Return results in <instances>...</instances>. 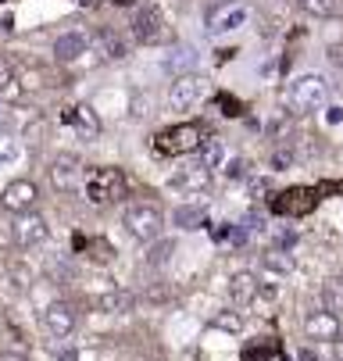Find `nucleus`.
I'll return each instance as SVG.
<instances>
[{
  "mask_svg": "<svg viewBox=\"0 0 343 361\" xmlns=\"http://www.w3.org/2000/svg\"><path fill=\"white\" fill-rule=\"evenodd\" d=\"M122 226H125V233H129L136 243H154V240H161V233H165V215H161L158 204L136 200V204H129V208L122 212Z\"/></svg>",
  "mask_w": 343,
  "mask_h": 361,
  "instance_id": "nucleus-1",
  "label": "nucleus"
},
{
  "mask_svg": "<svg viewBox=\"0 0 343 361\" xmlns=\"http://www.w3.org/2000/svg\"><path fill=\"white\" fill-rule=\"evenodd\" d=\"M286 100H289V108L297 111V115L322 111V108L329 104V79H325V75H315V72H308V75H301V79H293Z\"/></svg>",
  "mask_w": 343,
  "mask_h": 361,
  "instance_id": "nucleus-2",
  "label": "nucleus"
},
{
  "mask_svg": "<svg viewBox=\"0 0 343 361\" xmlns=\"http://www.w3.org/2000/svg\"><path fill=\"white\" fill-rule=\"evenodd\" d=\"M86 200L89 204H111V200H125L129 183L118 169H89L86 172Z\"/></svg>",
  "mask_w": 343,
  "mask_h": 361,
  "instance_id": "nucleus-3",
  "label": "nucleus"
},
{
  "mask_svg": "<svg viewBox=\"0 0 343 361\" xmlns=\"http://www.w3.org/2000/svg\"><path fill=\"white\" fill-rule=\"evenodd\" d=\"M208 93H211V82H208L204 75H197V72H189V75H179V79L172 82L168 104H172L175 111H193Z\"/></svg>",
  "mask_w": 343,
  "mask_h": 361,
  "instance_id": "nucleus-4",
  "label": "nucleus"
},
{
  "mask_svg": "<svg viewBox=\"0 0 343 361\" xmlns=\"http://www.w3.org/2000/svg\"><path fill=\"white\" fill-rule=\"evenodd\" d=\"M168 190L179 193V197H201V193L211 190V172H208L201 161L179 165V169L168 176Z\"/></svg>",
  "mask_w": 343,
  "mask_h": 361,
  "instance_id": "nucleus-5",
  "label": "nucleus"
},
{
  "mask_svg": "<svg viewBox=\"0 0 343 361\" xmlns=\"http://www.w3.org/2000/svg\"><path fill=\"white\" fill-rule=\"evenodd\" d=\"M315 204H318V190H311V186H289V190L272 197V212L289 215V219H304V215L315 212Z\"/></svg>",
  "mask_w": 343,
  "mask_h": 361,
  "instance_id": "nucleus-6",
  "label": "nucleus"
},
{
  "mask_svg": "<svg viewBox=\"0 0 343 361\" xmlns=\"http://www.w3.org/2000/svg\"><path fill=\"white\" fill-rule=\"evenodd\" d=\"M201 147V129L193 122H182V126H172V129H161L154 136V150L158 154H189Z\"/></svg>",
  "mask_w": 343,
  "mask_h": 361,
  "instance_id": "nucleus-7",
  "label": "nucleus"
},
{
  "mask_svg": "<svg viewBox=\"0 0 343 361\" xmlns=\"http://www.w3.org/2000/svg\"><path fill=\"white\" fill-rule=\"evenodd\" d=\"M51 186L58 193H79L86 186V172H82L79 158H72V154H58V158L51 161Z\"/></svg>",
  "mask_w": 343,
  "mask_h": 361,
  "instance_id": "nucleus-8",
  "label": "nucleus"
},
{
  "mask_svg": "<svg viewBox=\"0 0 343 361\" xmlns=\"http://www.w3.org/2000/svg\"><path fill=\"white\" fill-rule=\"evenodd\" d=\"M11 240H15L22 250H32V247H39V243H46V240H51V226H46V219H43V215H36V212L15 215Z\"/></svg>",
  "mask_w": 343,
  "mask_h": 361,
  "instance_id": "nucleus-9",
  "label": "nucleus"
},
{
  "mask_svg": "<svg viewBox=\"0 0 343 361\" xmlns=\"http://www.w3.org/2000/svg\"><path fill=\"white\" fill-rule=\"evenodd\" d=\"M132 36H136L143 47H154V43H161V39L168 36V25H165L161 8H154V4H143V8L136 11V18H132Z\"/></svg>",
  "mask_w": 343,
  "mask_h": 361,
  "instance_id": "nucleus-10",
  "label": "nucleus"
},
{
  "mask_svg": "<svg viewBox=\"0 0 343 361\" xmlns=\"http://www.w3.org/2000/svg\"><path fill=\"white\" fill-rule=\"evenodd\" d=\"M36 200H39V190L32 179H15L4 186V193H0V208H8L15 215H25L36 208Z\"/></svg>",
  "mask_w": 343,
  "mask_h": 361,
  "instance_id": "nucleus-11",
  "label": "nucleus"
},
{
  "mask_svg": "<svg viewBox=\"0 0 343 361\" xmlns=\"http://www.w3.org/2000/svg\"><path fill=\"white\" fill-rule=\"evenodd\" d=\"M43 326H46V333H51V336L65 340V336L75 333L79 315H75V307H72V304H65V300H51V304L43 307Z\"/></svg>",
  "mask_w": 343,
  "mask_h": 361,
  "instance_id": "nucleus-12",
  "label": "nucleus"
},
{
  "mask_svg": "<svg viewBox=\"0 0 343 361\" xmlns=\"http://www.w3.org/2000/svg\"><path fill=\"white\" fill-rule=\"evenodd\" d=\"M251 22V8L247 4H225L211 15V25H208V36H229L236 29H243Z\"/></svg>",
  "mask_w": 343,
  "mask_h": 361,
  "instance_id": "nucleus-13",
  "label": "nucleus"
},
{
  "mask_svg": "<svg viewBox=\"0 0 343 361\" xmlns=\"http://www.w3.org/2000/svg\"><path fill=\"white\" fill-rule=\"evenodd\" d=\"M304 333H308V340H315V343H332V340H339L343 322H339L332 312H311V315L304 319Z\"/></svg>",
  "mask_w": 343,
  "mask_h": 361,
  "instance_id": "nucleus-14",
  "label": "nucleus"
},
{
  "mask_svg": "<svg viewBox=\"0 0 343 361\" xmlns=\"http://www.w3.org/2000/svg\"><path fill=\"white\" fill-rule=\"evenodd\" d=\"M89 50V36L86 32H79V29H72V32H61L58 39H54V58L61 61V65H72V61H79L82 54Z\"/></svg>",
  "mask_w": 343,
  "mask_h": 361,
  "instance_id": "nucleus-15",
  "label": "nucleus"
},
{
  "mask_svg": "<svg viewBox=\"0 0 343 361\" xmlns=\"http://www.w3.org/2000/svg\"><path fill=\"white\" fill-rule=\"evenodd\" d=\"M197 61H201V54L193 47H172L168 54H161V72L179 79V75H189L197 68Z\"/></svg>",
  "mask_w": 343,
  "mask_h": 361,
  "instance_id": "nucleus-16",
  "label": "nucleus"
},
{
  "mask_svg": "<svg viewBox=\"0 0 343 361\" xmlns=\"http://www.w3.org/2000/svg\"><path fill=\"white\" fill-rule=\"evenodd\" d=\"M93 307H96V312H104V315H129L132 307H136V297H132L129 290L111 286V290H104V293L93 297Z\"/></svg>",
  "mask_w": 343,
  "mask_h": 361,
  "instance_id": "nucleus-17",
  "label": "nucleus"
},
{
  "mask_svg": "<svg viewBox=\"0 0 343 361\" xmlns=\"http://www.w3.org/2000/svg\"><path fill=\"white\" fill-rule=\"evenodd\" d=\"M65 122H68L82 140H96V136H101V118H96V111H93L89 104L68 108V111H65Z\"/></svg>",
  "mask_w": 343,
  "mask_h": 361,
  "instance_id": "nucleus-18",
  "label": "nucleus"
},
{
  "mask_svg": "<svg viewBox=\"0 0 343 361\" xmlns=\"http://www.w3.org/2000/svg\"><path fill=\"white\" fill-rule=\"evenodd\" d=\"M229 300H232L236 307L254 304V300H258V276H254V272H236V276L229 279Z\"/></svg>",
  "mask_w": 343,
  "mask_h": 361,
  "instance_id": "nucleus-19",
  "label": "nucleus"
},
{
  "mask_svg": "<svg viewBox=\"0 0 343 361\" xmlns=\"http://www.w3.org/2000/svg\"><path fill=\"white\" fill-rule=\"evenodd\" d=\"M172 226L182 229V233L208 229V208H204V204H179V208L172 212Z\"/></svg>",
  "mask_w": 343,
  "mask_h": 361,
  "instance_id": "nucleus-20",
  "label": "nucleus"
},
{
  "mask_svg": "<svg viewBox=\"0 0 343 361\" xmlns=\"http://www.w3.org/2000/svg\"><path fill=\"white\" fill-rule=\"evenodd\" d=\"M197 161H201L208 172H215V169H225V161H229L225 143H222L218 136H208V140H201V147H197Z\"/></svg>",
  "mask_w": 343,
  "mask_h": 361,
  "instance_id": "nucleus-21",
  "label": "nucleus"
},
{
  "mask_svg": "<svg viewBox=\"0 0 343 361\" xmlns=\"http://www.w3.org/2000/svg\"><path fill=\"white\" fill-rule=\"evenodd\" d=\"M293 272V257L286 254V250H265V257H261V276H279V279H286Z\"/></svg>",
  "mask_w": 343,
  "mask_h": 361,
  "instance_id": "nucleus-22",
  "label": "nucleus"
},
{
  "mask_svg": "<svg viewBox=\"0 0 343 361\" xmlns=\"http://www.w3.org/2000/svg\"><path fill=\"white\" fill-rule=\"evenodd\" d=\"M172 254H175V240H154V247L143 254V265L146 269H165L168 262H172Z\"/></svg>",
  "mask_w": 343,
  "mask_h": 361,
  "instance_id": "nucleus-23",
  "label": "nucleus"
},
{
  "mask_svg": "<svg viewBox=\"0 0 343 361\" xmlns=\"http://www.w3.org/2000/svg\"><path fill=\"white\" fill-rule=\"evenodd\" d=\"M75 243L86 250V257H89L93 265H108L111 257H115V247H111L108 240H101V236H96V240H82V236H79Z\"/></svg>",
  "mask_w": 343,
  "mask_h": 361,
  "instance_id": "nucleus-24",
  "label": "nucleus"
},
{
  "mask_svg": "<svg viewBox=\"0 0 343 361\" xmlns=\"http://www.w3.org/2000/svg\"><path fill=\"white\" fill-rule=\"evenodd\" d=\"M325 307L343 322V276H336V279L325 283Z\"/></svg>",
  "mask_w": 343,
  "mask_h": 361,
  "instance_id": "nucleus-25",
  "label": "nucleus"
},
{
  "mask_svg": "<svg viewBox=\"0 0 343 361\" xmlns=\"http://www.w3.org/2000/svg\"><path fill=\"white\" fill-rule=\"evenodd\" d=\"M15 161H22V143L8 133H0V169H11Z\"/></svg>",
  "mask_w": 343,
  "mask_h": 361,
  "instance_id": "nucleus-26",
  "label": "nucleus"
},
{
  "mask_svg": "<svg viewBox=\"0 0 343 361\" xmlns=\"http://www.w3.org/2000/svg\"><path fill=\"white\" fill-rule=\"evenodd\" d=\"M101 43H104V54H108V58H115V61H122V58L129 54L125 39H122V36H115L111 29H104V32H101Z\"/></svg>",
  "mask_w": 343,
  "mask_h": 361,
  "instance_id": "nucleus-27",
  "label": "nucleus"
},
{
  "mask_svg": "<svg viewBox=\"0 0 343 361\" xmlns=\"http://www.w3.org/2000/svg\"><path fill=\"white\" fill-rule=\"evenodd\" d=\"M211 326L222 329V333H243V315H239V312H229V307H225V312H218V315L211 319Z\"/></svg>",
  "mask_w": 343,
  "mask_h": 361,
  "instance_id": "nucleus-28",
  "label": "nucleus"
},
{
  "mask_svg": "<svg viewBox=\"0 0 343 361\" xmlns=\"http://www.w3.org/2000/svg\"><path fill=\"white\" fill-rule=\"evenodd\" d=\"M304 11L315 15V18H332L336 15V0H301Z\"/></svg>",
  "mask_w": 343,
  "mask_h": 361,
  "instance_id": "nucleus-29",
  "label": "nucleus"
},
{
  "mask_svg": "<svg viewBox=\"0 0 343 361\" xmlns=\"http://www.w3.org/2000/svg\"><path fill=\"white\" fill-rule=\"evenodd\" d=\"M8 93H15V72L4 58H0V97H8Z\"/></svg>",
  "mask_w": 343,
  "mask_h": 361,
  "instance_id": "nucleus-30",
  "label": "nucleus"
},
{
  "mask_svg": "<svg viewBox=\"0 0 343 361\" xmlns=\"http://www.w3.org/2000/svg\"><path fill=\"white\" fill-rule=\"evenodd\" d=\"M225 176H229V179H243V176H247V161H243V158L225 161Z\"/></svg>",
  "mask_w": 343,
  "mask_h": 361,
  "instance_id": "nucleus-31",
  "label": "nucleus"
},
{
  "mask_svg": "<svg viewBox=\"0 0 343 361\" xmlns=\"http://www.w3.org/2000/svg\"><path fill=\"white\" fill-rule=\"evenodd\" d=\"M218 104H222V115H232V118L239 115V100H236V97H229V93H225V97L218 100Z\"/></svg>",
  "mask_w": 343,
  "mask_h": 361,
  "instance_id": "nucleus-32",
  "label": "nucleus"
},
{
  "mask_svg": "<svg viewBox=\"0 0 343 361\" xmlns=\"http://www.w3.org/2000/svg\"><path fill=\"white\" fill-rule=\"evenodd\" d=\"M272 165H275V169H289V165H293V154H289V150H275Z\"/></svg>",
  "mask_w": 343,
  "mask_h": 361,
  "instance_id": "nucleus-33",
  "label": "nucleus"
},
{
  "mask_svg": "<svg viewBox=\"0 0 343 361\" xmlns=\"http://www.w3.org/2000/svg\"><path fill=\"white\" fill-rule=\"evenodd\" d=\"M329 65L343 68V43H332V47H329Z\"/></svg>",
  "mask_w": 343,
  "mask_h": 361,
  "instance_id": "nucleus-34",
  "label": "nucleus"
},
{
  "mask_svg": "<svg viewBox=\"0 0 343 361\" xmlns=\"http://www.w3.org/2000/svg\"><path fill=\"white\" fill-rule=\"evenodd\" d=\"M325 122H329V126H336V122H343V108H339V104H332V108H325Z\"/></svg>",
  "mask_w": 343,
  "mask_h": 361,
  "instance_id": "nucleus-35",
  "label": "nucleus"
},
{
  "mask_svg": "<svg viewBox=\"0 0 343 361\" xmlns=\"http://www.w3.org/2000/svg\"><path fill=\"white\" fill-rule=\"evenodd\" d=\"M322 193H343V183H322V186H318V197H322Z\"/></svg>",
  "mask_w": 343,
  "mask_h": 361,
  "instance_id": "nucleus-36",
  "label": "nucleus"
},
{
  "mask_svg": "<svg viewBox=\"0 0 343 361\" xmlns=\"http://www.w3.org/2000/svg\"><path fill=\"white\" fill-rule=\"evenodd\" d=\"M297 361H318V354H315V350H311V347H304V350H301V354H297Z\"/></svg>",
  "mask_w": 343,
  "mask_h": 361,
  "instance_id": "nucleus-37",
  "label": "nucleus"
},
{
  "mask_svg": "<svg viewBox=\"0 0 343 361\" xmlns=\"http://www.w3.org/2000/svg\"><path fill=\"white\" fill-rule=\"evenodd\" d=\"M61 361H79V357H75V350H61Z\"/></svg>",
  "mask_w": 343,
  "mask_h": 361,
  "instance_id": "nucleus-38",
  "label": "nucleus"
},
{
  "mask_svg": "<svg viewBox=\"0 0 343 361\" xmlns=\"http://www.w3.org/2000/svg\"><path fill=\"white\" fill-rule=\"evenodd\" d=\"M0 361H22V357H0Z\"/></svg>",
  "mask_w": 343,
  "mask_h": 361,
  "instance_id": "nucleus-39",
  "label": "nucleus"
}]
</instances>
